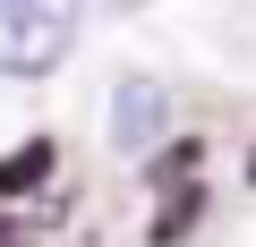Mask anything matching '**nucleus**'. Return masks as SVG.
<instances>
[{"label": "nucleus", "mask_w": 256, "mask_h": 247, "mask_svg": "<svg viewBox=\"0 0 256 247\" xmlns=\"http://www.w3.org/2000/svg\"><path fill=\"white\" fill-rule=\"evenodd\" d=\"M171 137V85L162 77H120L111 85V145L120 154H154Z\"/></svg>", "instance_id": "obj_2"}, {"label": "nucleus", "mask_w": 256, "mask_h": 247, "mask_svg": "<svg viewBox=\"0 0 256 247\" xmlns=\"http://www.w3.org/2000/svg\"><path fill=\"white\" fill-rule=\"evenodd\" d=\"M86 0H0V77H52L77 51Z\"/></svg>", "instance_id": "obj_1"}, {"label": "nucleus", "mask_w": 256, "mask_h": 247, "mask_svg": "<svg viewBox=\"0 0 256 247\" xmlns=\"http://www.w3.org/2000/svg\"><path fill=\"white\" fill-rule=\"evenodd\" d=\"M43 171H52V137H34V145H18L9 162H0V196H26V188H43Z\"/></svg>", "instance_id": "obj_3"}, {"label": "nucleus", "mask_w": 256, "mask_h": 247, "mask_svg": "<svg viewBox=\"0 0 256 247\" xmlns=\"http://www.w3.org/2000/svg\"><path fill=\"white\" fill-rule=\"evenodd\" d=\"M248 179H256V162H248Z\"/></svg>", "instance_id": "obj_4"}]
</instances>
